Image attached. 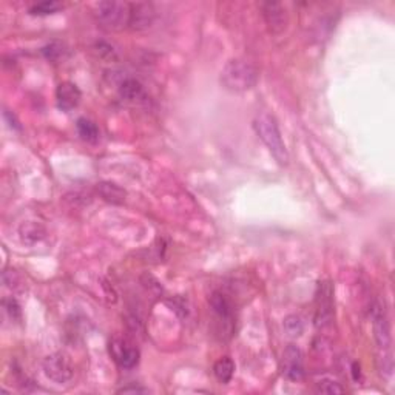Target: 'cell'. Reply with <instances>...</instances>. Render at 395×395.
I'll return each instance as SVG.
<instances>
[{"label":"cell","instance_id":"obj_12","mask_svg":"<svg viewBox=\"0 0 395 395\" xmlns=\"http://www.w3.org/2000/svg\"><path fill=\"white\" fill-rule=\"evenodd\" d=\"M82 99V93L79 87L73 82H62L56 90V101L58 107L64 112H72L73 108L79 106Z\"/></svg>","mask_w":395,"mask_h":395},{"label":"cell","instance_id":"obj_16","mask_svg":"<svg viewBox=\"0 0 395 395\" xmlns=\"http://www.w3.org/2000/svg\"><path fill=\"white\" fill-rule=\"evenodd\" d=\"M20 238L25 242V244H36L40 239L45 237L44 227L36 223H25L20 226Z\"/></svg>","mask_w":395,"mask_h":395},{"label":"cell","instance_id":"obj_23","mask_svg":"<svg viewBox=\"0 0 395 395\" xmlns=\"http://www.w3.org/2000/svg\"><path fill=\"white\" fill-rule=\"evenodd\" d=\"M119 394H145V392H149L145 387L142 386H135V385H131V386H126V387H122V389L117 391Z\"/></svg>","mask_w":395,"mask_h":395},{"label":"cell","instance_id":"obj_7","mask_svg":"<svg viewBox=\"0 0 395 395\" xmlns=\"http://www.w3.org/2000/svg\"><path fill=\"white\" fill-rule=\"evenodd\" d=\"M44 372L47 378H50L54 383L64 385L73 378V366L64 353H51L44 360Z\"/></svg>","mask_w":395,"mask_h":395},{"label":"cell","instance_id":"obj_1","mask_svg":"<svg viewBox=\"0 0 395 395\" xmlns=\"http://www.w3.org/2000/svg\"><path fill=\"white\" fill-rule=\"evenodd\" d=\"M253 130L255 133L258 135L260 140L266 144V147L275 158V161L280 165H287L289 153L286 150V145L283 142L278 124H276L275 117L266 112L258 113L253 119Z\"/></svg>","mask_w":395,"mask_h":395},{"label":"cell","instance_id":"obj_21","mask_svg":"<svg viewBox=\"0 0 395 395\" xmlns=\"http://www.w3.org/2000/svg\"><path fill=\"white\" fill-rule=\"evenodd\" d=\"M44 53L48 59L51 60H56L62 56V53H64V45L60 44H50L48 47L44 48Z\"/></svg>","mask_w":395,"mask_h":395},{"label":"cell","instance_id":"obj_10","mask_svg":"<svg viewBox=\"0 0 395 395\" xmlns=\"http://www.w3.org/2000/svg\"><path fill=\"white\" fill-rule=\"evenodd\" d=\"M156 19L155 6L145 2L130 3V20L128 28L133 31H144L153 25Z\"/></svg>","mask_w":395,"mask_h":395},{"label":"cell","instance_id":"obj_19","mask_svg":"<svg viewBox=\"0 0 395 395\" xmlns=\"http://www.w3.org/2000/svg\"><path fill=\"white\" fill-rule=\"evenodd\" d=\"M62 8V3L54 2V0H47V2H40L37 5H34L30 8V12L34 16H47L53 15Z\"/></svg>","mask_w":395,"mask_h":395},{"label":"cell","instance_id":"obj_6","mask_svg":"<svg viewBox=\"0 0 395 395\" xmlns=\"http://www.w3.org/2000/svg\"><path fill=\"white\" fill-rule=\"evenodd\" d=\"M108 352L115 360V363L122 367V369H131V367H135L140 363V349L133 343L128 342L127 338H113L108 344Z\"/></svg>","mask_w":395,"mask_h":395},{"label":"cell","instance_id":"obj_22","mask_svg":"<svg viewBox=\"0 0 395 395\" xmlns=\"http://www.w3.org/2000/svg\"><path fill=\"white\" fill-rule=\"evenodd\" d=\"M3 306H5V310L8 312L12 320H16V318H20V308H19V304H17L16 300H12V298H11V300H5Z\"/></svg>","mask_w":395,"mask_h":395},{"label":"cell","instance_id":"obj_5","mask_svg":"<svg viewBox=\"0 0 395 395\" xmlns=\"http://www.w3.org/2000/svg\"><path fill=\"white\" fill-rule=\"evenodd\" d=\"M334 318V287L330 281H321L318 284L315 294V326L326 328Z\"/></svg>","mask_w":395,"mask_h":395},{"label":"cell","instance_id":"obj_14","mask_svg":"<svg viewBox=\"0 0 395 395\" xmlns=\"http://www.w3.org/2000/svg\"><path fill=\"white\" fill-rule=\"evenodd\" d=\"M96 190H98L99 196L107 201V203L112 204H122L126 201L127 193L124 189H121L119 185H116L113 183H99L96 185Z\"/></svg>","mask_w":395,"mask_h":395},{"label":"cell","instance_id":"obj_15","mask_svg":"<svg viewBox=\"0 0 395 395\" xmlns=\"http://www.w3.org/2000/svg\"><path fill=\"white\" fill-rule=\"evenodd\" d=\"M213 373L219 383L227 385L228 381L233 378L235 373V363L230 357H223L219 358L217 363L213 364Z\"/></svg>","mask_w":395,"mask_h":395},{"label":"cell","instance_id":"obj_17","mask_svg":"<svg viewBox=\"0 0 395 395\" xmlns=\"http://www.w3.org/2000/svg\"><path fill=\"white\" fill-rule=\"evenodd\" d=\"M76 127H78V133L81 135V137L87 142H96L99 140V128L98 126L93 121L87 119V117H81L78 119V124H76Z\"/></svg>","mask_w":395,"mask_h":395},{"label":"cell","instance_id":"obj_9","mask_svg":"<svg viewBox=\"0 0 395 395\" xmlns=\"http://www.w3.org/2000/svg\"><path fill=\"white\" fill-rule=\"evenodd\" d=\"M281 372L290 381H300L304 378V360L303 352L295 344H289L283 352Z\"/></svg>","mask_w":395,"mask_h":395},{"label":"cell","instance_id":"obj_3","mask_svg":"<svg viewBox=\"0 0 395 395\" xmlns=\"http://www.w3.org/2000/svg\"><path fill=\"white\" fill-rule=\"evenodd\" d=\"M371 318H372L373 335H376L378 349L383 352V367H381V369L387 372V376H389L392 372V353H391L392 335H391L389 318H387L386 310L380 303H376L372 306Z\"/></svg>","mask_w":395,"mask_h":395},{"label":"cell","instance_id":"obj_20","mask_svg":"<svg viewBox=\"0 0 395 395\" xmlns=\"http://www.w3.org/2000/svg\"><path fill=\"white\" fill-rule=\"evenodd\" d=\"M317 391L320 394H343L344 387L332 378H321L317 381Z\"/></svg>","mask_w":395,"mask_h":395},{"label":"cell","instance_id":"obj_8","mask_svg":"<svg viewBox=\"0 0 395 395\" xmlns=\"http://www.w3.org/2000/svg\"><path fill=\"white\" fill-rule=\"evenodd\" d=\"M209 304H210V309L213 312L215 318H217V321L223 326L221 332L230 335L233 330V324H235L233 306H232L230 300H228L227 295L223 292H213L209 300Z\"/></svg>","mask_w":395,"mask_h":395},{"label":"cell","instance_id":"obj_2","mask_svg":"<svg viewBox=\"0 0 395 395\" xmlns=\"http://www.w3.org/2000/svg\"><path fill=\"white\" fill-rule=\"evenodd\" d=\"M221 85L232 93H242L255 87L258 81V70L251 62L233 59L228 60L219 76Z\"/></svg>","mask_w":395,"mask_h":395},{"label":"cell","instance_id":"obj_13","mask_svg":"<svg viewBox=\"0 0 395 395\" xmlns=\"http://www.w3.org/2000/svg\"><path fill=\"white\" fill-rule=\"evenodd\" d=\"M119 96H121L122 101L130 102V103L141 102L145 98L144 87L140 81H136L133 78H128V79L121 82Z\"/></svg>","mask_w":395,"mask_h":395},{"label":"cell","instance_id":"obj_4","mask_svg":"<svg viewBox=\"0 0 395 395\" xmlns=\"http://www.w3.org/2000/svg\"><path fill=\"white\" fill-rule=\"evenodd\" d=\"M94 16L102 28L108 31H121L128 28L130 3L106 0L94 5Z\"/></svg>","mask_w":395,"mask_h":395},{"label":"cell","instance_id":"obj_11","mask_svg":"<svg viewBox=\"0 0 395 395\" xmlns=\"http://www.w3.org/2000/svg\"><path fill=\"white\" fill-rule=\"evenodd\" d=\"M261 12L264 17L269 31L272 34H280L287 26V11L278 2H264L261 3Z\"/></svg>","mask_w":395,"mask_h":395},{"label":"cell","instance_id":"obj_18","mask_svg":"<svg viewBox=\"0 0 395 395\" xmlns=\"http://www.w3.org/2000/svg\"><path fill=\"white\" fill-rule=\"evenodd\" d=\"M283 328L289 337H301L304 332V321L300 315H287L283 321Z\"/></svg>","mask_w":395,"mask_h":395}]
</instances>
